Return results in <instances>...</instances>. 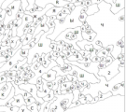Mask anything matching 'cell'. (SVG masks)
Wrapping results in <instances>:
<instances>
[{
    "instance_id": "cell-1",
    "label": "cell",
    "mask_w": 126,
    "mask_h": 112,
    "mask_svg": "<svg viewBox=\"0 0 126 112\" xmlns=\"http://www.w3.org/2000/svg\"><path fill=\"white\" fill-rule=\"evenodd\" d=\"M83 7L84 6H82V5L77 6L76 8L73 9L68 15H66V17L63 20L54 19V23H55L54 30L50 35L47 36V37L53 41L58 36L59 34L62 33L63 30H65L67 28H75V27L78 26L80 27L82 25V22L79 21V15L80 14V11Z\"/></svg>"
},
{
    "instance_id": "cell-2",
    "label": "cell",
    "mask_w": 126,
    "mask_h": 112,
    "mask_svg": "<svg viewBox=\"0 0 126 112\" xmlns=\"http://www.w3.org/2000/svg\"><path fill=\"white\" fill-rule=\"evenodd\" d=\"M121 64V62L118 59H114L112 63L108 64V66L104 67L102 69H99L97 75L105 77V79L107 80H110L113 77H115L119 73V64Z\"/></svg>"
},
{
    "instance_id": "cell-3",
    "label": "cell",
    "mask_w": 126,
    "mask_h": 112,
    "mask_svg": "<svg viewBox=\"0 0 126 112\" xmlns=\"http://www.w3.org/2000/svg\"><path fill=\"white\" fill-rule=\"evenodd\" d=\"M71 66L76 72V77L79 81L85 80L89 83H96V82L99 81V80L94 74L89 73V72L85 71V70H83V69H81V68L76 66V65H73V64H71Z\"/></svg>"
},
{
    "instance_id": "cell-4",
    "label": "cell",
    "mask_w": 126,
    "mask_h": 112,
    "mask_svg": "<svg viewBox=\"0 0 126 112\" xmlns=\"http://www.w3.org/2000/svg\"><path fill=\"white\" fill-rule=\"evenodd\" d=\"M19 86V88H21V89L23 90H25L27 93H29V94L32 95V97H34V98L36 99V103L38 104H42L44 101H43V99L40 98V97H38L37 96V94H36V92H37V89H36V84H31V83H23V84H20Z\"/></svg>"
},
{
    "instance_id": "cell-5",
    "label": "cell",
    "mask_w": 126,
    "mask_h": 112,
    "mask_svg": "<svg viewBox=\"0 0 126 112\" xmlns=\"http://www.w3.org/2000/svg\"><path fill=\"white\" fill-rule=\"evenodd\" d=\"M68 3H69V1H66V0H36L35 1V5L38 6L41 9H44L46 7V5L48 4L53 5L54 7L63 8L65 5H67Z\"/></svg>"
},
{
    "instance_id": "cell-6",
    "label": "cell",
    "mask_w": 126,
    "mask_h": 112,
    "mask_svg": "<svg viewBox=\"0 0 126 112\" xmlns=\"http://www.w3.org/2000/svg\"><path fill=\"white\" fill-rule=\"evenodd\" d=\"M125 80L122 81V82H120V83H117V84H115V85L112 87V89H111V94L112 95H123L124 96V93H125Z\"/></svg>"
},
{
    "instance_id": "cell-7",
    "label": "cell",
    "mask_w": 126,
    "mask_h": 112,
    "mask_svg": "<svg viewBox=\"0 0 126 112\" xmlns=\"http://www.w3.org/2000/svg\"><path fill=\"white\" fill-rule=\"evenodd\" d=\"M123 9H125V0H116L112 4H110V11L113 14L118 13Z\"/></svg>"
},
{
    "instance_id": "cell-8",
    "label": "cell",
    "mask_w": 126,
    "mask_h": 112,
    "mask_svg": "<svg viewBox=\"0 0 126 112\" xmlns=\"http://www.w3.org/2000/svg\"><path fill=\"white\" fill-rule=\"evenodd\" d=\"M23 105H25V102H24V98L22 94H16L13 96V100L11 102V107H18L20 108L21 106Z\"/></svg>"
},
{
    "instance_id": "cell-9",
    "label": "cell",
    "mask_w": 126,
    "mask_h": 112,
    "mask_svg": "<svg viewBox=\"0 0 126 112\" xmlns=\"http://www.w3.org/2000/svg\"><path fill=\"white\" fill-rule=\"evenodd\" d=\"M56 72L54 71L53 69H50V70H48V71L44 73L43 75H41V78H42V80H45L47 81H52L55 80V78H56Z\"/></svg>"
},
{
    "instance_id": "cell-10",
    "label": "cell",
    "mask_w": 126,
    "mask_h": 112,
    "mask_svg": "<svg viewBox=\"0 0 126 112\" xmlns=\"http://www.w3.org/2000/svg\"><path fill=\"white\" fill-rule=\"evenodd\" d=\"M13 1H16V0H5L4 2H3V4H2V6H1V9H5L8 8V6H9L10 3H12ZM21 1V7H22V9H23V10H25L27 8V6H28V2H27V0H20Z\"/></svg>"
},
{
    "instance_id": "cell-11",
    "label": "cell",
    "mask_w": 126,
    "mask_h": 112,
    "mask_svg": "<svg viewBox=\"0 0 126 112\" xmlns=\"http://www.w3.org/2000/svg\"><path fill=\"white\" fill-rule=\"evenodd\" d=\"M98 10H99V9H98V4H91L90 6H88L86 8L85 13L88 16H90V15H94V14L97 13Z\"/></svg>"
},
{
    "instance_id": "cell-12",
    "label": "cell",
    "mask_w": 126,
    "mask_h": 112,
    "mask_svg": "<svg viewBox=\"0 0 126 112\" xmlns=\"http://www.w3.org/2000/svg\"><path fill=\"white\" fill-rule=\"evenodd\" d=\"M63 8H61V7H51L49 10H47V12L45 13V15L47 17H52V16H56L57 14L62 10Z\"/></svg>"
},
{
    "instance_id": "cell-13",
    "label": "cell",
    "mask_w": 126,
    "mask_h": 112,
    "mask_svg": "<svg viewBox=\"0 0 126 112\" xmlns=\"http://www.w3.org/2000/svg\"><path fill=\"white\" fill-rule=\"evenodd\" d=\"M21 44V40H20V36H12L10 39H9V46L11 49H14L16 47H18L19 45Z\"/></svg>"
},
{
    "instance_id": "cell-14",
    "label": "cell",
    "mask_w": 126,
    "mask_h": 112,
    "mask_svg": "<svg viewBox=\"0 0 126 112\" xmlns=\"http://www.w3.org/2000/svg\"><path fill=\"white\" fill-rule=\"evenodd\" d=\"M27 108L30 110V112H39V109H40V104L36 103V102H34V103L30 104L26 106Z\"/></svg>"
},
{
    "instance_id": "cell-15",
    "label": "cell",
    "mask_w": 126,
    "mask_h": 112,
    "mask_svg": "<svg viewBox=\"0 0 126 112\" xmlns=\"http://www.w3.org/2000/svg\"><path fill=\"white\" fill-rule=\"evenodd\" d=\"M52 69L56 72V75H57V76H65L68 73V72H66L63 69V67H60L59 65H56V66L52 67Z\"/></svg>"
},
{
    "instance_id": "cell-16",
    "label": "cell",
    "mask_w": 126,
    "mask_h": 112,
    "mask_svg": "<svg viewBox=\"0 0 126 112\" xmlns=\"http://www.w3.org/2000/svg\"><path fill=\"white\" fill-rule=\"evenodd\" d=\"M108 51L105 48H102L101 49H95V55L98 57H107L108 55Z\"/></svg>"
},
{
    "instance_id": "cell-17",
    "label": "cell",
    "mask_w": 126,
    "mask_h": 112,
    "mask_svg": "<svg viewBox=\"0 0 126 112\" xmlns=\"http://www.w3.org/2000/svg\"><path fill=\"white\" fill-rule=\"evenodd\" d=\"M55 98H56V96H54L53 91H52V90H50L49 94H47L44 97H42L43 101H47V102H48V101H50V100H52V99H55Z\"/></svg>"
},
{
    "instance_id": "cell-18",
    "label": "cell",
    "mask_w": 126,
    "mask_h": 112,
    "mask_svg": "<svg viewBox=\"0 0 126 112\" xmlns=\"http://www.w3.org/2000/svg\"><path fill=\"white\" fill-rule=\"evenodd\" d=\"M113 60H114V58H113L110 54H108V56L105 58V60H104L103 62H104V64H105V65H106V66H108V64H110L112 63Z\"/></svg>"
},
{
    "instance_id": "cell-19",
    "label": "cell",
    "mask_w": 126,
    "mask_h": 112,
    "mask_svg": "<svg viewBox=\"0 0 126 112\" xmlns=\"http://www.w3.org/2000/svg\"><path fill=\"white\" fill-rule=\"evenodd\" d=\"M19 52L21 54V56H23V58H27V56H28V52H29V49H19Z\"/></svg>"
},
{
    "instance_id": "cell-20",
    "label": "cell",
    "mask_w": 126,
    "mask_h": 112,
    "mask_svg": "<svg viewBox=\"0 0 126 112\" xmlns=\"http://www.w3.org/2000/svg\"><path fill=\"white\" fill-rule=\"evenodd\" d=\"M35 1H36V0H27L28 6H27V8L25 10H30L31 9H33V8H34V5H35ZM66 1H69V2H70V0H66Z\"/></svg>"
},
{
    "instance_id": "cell-21",
    "label": "cell",
    "mask_w": 126,
    "mask_h": 112,
    "mask_svg": "<svg viewBox=\"0 0 126 112\" xmlns=\"http://www.w3.org/2000/svg\"><path fill=\"white\" fill-rule=\"evenodd\" d=\"M87 16H88V15H87L85 12H81V11H80V14L79 15V21L83 23V22L86 21V18H87Z\"/></svg>"
},
{
    "instance_id": "cell-22",
    "label": "cell",
    "mask_w": 126,
    "mask_h": 112,
    "mask_svg": "<svg viewBox=\"0 0 126 112\" xmlns=\"http://www.w3.org/2000/svg\"><path fill=\"white\" fill-rule=\"evenodd\" d=\"M55 62L57 63V64H58L60 67H63V65H64V62H63V59L61 57V56H58L57 58L55 59Z\"/></svg>"
},
{
    "instance_id": "cell-23",
    "label": "cell",
    "mask_w": 126,
    "mask_h": 112,
    "mask_svg": "<svg viewBox=\"0 0 126 112\" xmlns=\"http://www.w3.org/2000/svg\"><path fill=\"white\" fill-rule=\"evenodd\" d=\"M24 102H25V105H26V106H28V105H30V104L34 103V102H36V99L34 98V97L30 96V97L24 98Z\"/></svg>"
},
{
    "instance_id": "cell-24",
    "label": "cell",
    "mask_w": 126,
    "mask_h": 112,
    "mask_svg": "<svg viewBox=\"0 0 126 112\" xmlns=\"http://www.w3.org/2000/svg\"><path fill=\"white\" fill-rule=\"evenodd\" d=\"M66 79H67L68 81H71V82H75V81L78 80L76 76H72V75H69V74H66Z\"/></svg>"
},
{
    "instance_id": "cell-25",
    "label": "cell",
    "mask_w": 126,
    "mask_h": 112,
    "mask_svg": "<svg viewBox=\"0 0 126 112\" xmlns=\"http://www.w3.org/2000/svg\"><path fill=\"white\" fill-rule=\"evenodd\" d=\"M93 99H94V97L91 94H85L86 104H93Z\"/></svg>"
},
{
    "instance_id": "cell-26",
    "label": "cell",
    "mask_w": 126,
    "mask_h": 112,
    "mask_svg": "<svg viewBox=\"0 0 126 112\" xmlns=\"http://www.w3.org/2000/svg\"><path fill=\"white\" fill-rule=\"evenodd\" d=\"M17 112H30V110L27 108L26 105H23V106H21V107L19 108Z\"/></svg>"
},
{
    "instance_id": "cell-27",
    "label": "cell",
    "mask_w": 126,
    "mask_h": 112,
    "mask_svg": "<svg viewBox=\"0 0 126 112\" xmlns=\"http://www.w3.org/2000/svg\"><path fill=\"white\" fill-rule=\"evenodd\" d=\"M79 85H80L82 88L86 89V88H88V86H89V82H87V81H85V80H81V81H79Z\"/></svg>"
},
{
    "instance_id": "cell-28",
    "label": "cell",
    "mask_w": 126,
    "mask_h": 112,
    "mask_svg": "<svg viewBox=\"0 0 126 112\" xmlns=\"http://www.w3.org/2000/svg\"><path fill=\"white\" fill-rule=\"evenodd\" d=\"M55 50H56L57 52H61V51L63 50V45L56 43V49H55Z\"/></svg>"
},
{
    "instance_id": "cell-29",
    "label": "cell",
    "mask_w": 126,
    "mask_h": 112,
    "mask_svg": "<svg viewBox=\"0 0 126 112\" xmlns=\"http://www.w3.org/2000/svg\"><path fill=\"white\" fill-rule=\"evenodd\" d=\"M105 49L108 50V53H110V52L112 51V49H113V45H108V46H107Z\"/></svg>"
},
{
    "instance_id": "cell-30",
    "label": "cell",
    "mask_w": 126,
    "mask_h": 112,
    "mask_svg": "<svg viewBox=\"0 0 126 112\" xmlns=\"http://www.w3.org/2000/svg\"><path fill=\"white\" fill-rule=\"evenodd\" d=\"M35 29H36V27L35 26H30L29 28H28V32H27V33H29V34L33 35V33H34V31H35Z\"/></svg>"
},
{
    "instance_id": "cell-31",
    "label": "cell",
    "mask_w": 126,
    "mask_h": 112,
    "mask_svg": "<svg viewBox=\"0 0 126 112\" xmlns=\"http://www.w3.org/2000/svg\"><path fill=\"white\" fill-rule=\"evenodd\" d=\"M100 61H101V58L98 57V56H96V55L92 58V62H100Z\"/></svg>"
},
{
    "instance_id": "cell-32",
    "label": "cell",
    "mask_w": 126,
    "mask_h": 112,
    "mask_svg": "<svg viewBox=\"0 0 126 112\" xmlns=\"http://www.w3.org/2000/svg\"><path fill=\"white\" fill-rule=\"evenodd\" d=\"M34 77H35V73H34L33 71H30L29 73H28V76H27V78H28L29 80H30V79H33Z\"/></svg>"
},
{
    "instance_id": "cell-33",
    "label": "cell",
    "mask_w": 126,
    "mask_h": 112,
    "mask_svg": "<svg viewBox=\"0 0 126 112\" xmlns=\"http://www.w3.org/2000/svg\"><path fill=\"white\" fill-rule=\"evenodd\" d=\"M104 67H106L104 62H99V63H98V68H99V69H102V68H104Z\"/></svg>"
},
{
    "instance_id": "cell-34",
    "label": "cell",
    "mask_w": 126,
    "mask_h": 112,
    "mask_svg": "<svg viewBox=\"0 0 126 112\" xmlns=\"http://www.w3.org/2000/svg\"><path fill=\"white\" fill-rule=\"evenodd\" d=\"M102 1H104V0H91V3L92 4H99Z\"/></svg>"
},
{
    "instance_id": "cell-35",
    "label": "cell",
    "mask_w": 126,
    "mask_h": 112,
    "mask_svg": "<svg viewBox=\"0 0 126 112\" xmlns=\"http://www.w3.org/2000/svg\"><path fill=\"white\" fill-rule=\"evenodd\" d=\"M46 21H47V16H46V15H43V16H42V19H41V23L46 22Z\"/></svg>"
},
{
    "instance_id": "cell-36",
    "label": "cell",
    "mask_w": 126,
    "mask_h": 112,
    "mask_svg": "<svg viewBox=\"0 0 126 112\" xmlns=\"http://www.w3.org/2000/svg\"><path fill=\"white\" fill-rule=\"evenodd\" d=\"M5 0H0V9H1V6H2V4H3V2H4Z\"/></svg>"
},
{
    "instance_id": "cell-37",
    "label": "cell",
    "mask_w": 126,
    "mask_h": 112,
    "mask_svg": "<svg viewBox=\"0 0 126 112\" xmlns=\"http://www.w3.org/2000/svg\"><path fill=\"white\" fill-rule=\"evenodd\" d=\"M3 37H4V35H0V42H1V40L3 39Z\"/></svg>"
}]
</instances>
